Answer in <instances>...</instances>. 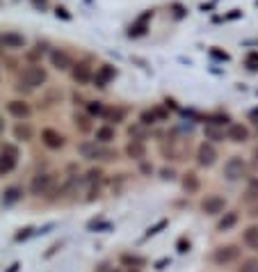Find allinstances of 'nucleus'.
I'll list each match as a JSON object with an SVG mask.
<instances>
[{"label":"nucleus","mask_w":258,"mask_h":272,"mask_svg":"<svg viewBox=\"0 0 258 272\" xmlns=\"http://www.w3.org/2000/svg\"><path fill=\"white\" fill-rule=\"evenodd\" d=\"M46 71L41 67H27L26 71L21 73V89L26 87V89H37L46 82Z\"/></svg>","instance_id":"obj_1"},{"label":"nucleus","mask_w":258,"mask_h":272,"mask_svg":"<svg viewBox=\"0 0 258 272\" xmlns=\"http://www.w3.org/2000/svg\"><path fill=\"white\" fill-rule=\"evenodd\" d=\"M78 151L82 158L87 160H94V158H103V160H110L114 158V153L112 151H105V149H101L99 142H82V144L78 146Z\"/></svg>","instance_id":"obj_2"},{"label":"nucleus","mask_w":258,"mask_h":272,"mask_svg":"<svg viewBox=\"0 0 258 272\" xmlns=\"http://www.w3.org/2000/svg\"><path fill=\"white\" fill-rule=\"evenodd\" d=\"M53 188H55V176L53 174H37V176L32 179V183H30V190H32V194H37V197L48 194Z\"/></svg>","instance_id":"obj_3"},{"label":"nucleus","mask_w":258,"mask_h":272,"mask_svg":"<svg viewBox=\"0 0 258 272\" xmlns=\"http://www.w3.org/2000/svg\"><path fill=\"white\" fill-rule=\"evenodd\" d=\"M245 160L240 158V156H233V158L226 160V165H224V176L229 181H238L245 176Z\"/></svg>","instance_id":"obj_4"},{"label":"nucleus","mask_w":258,"mask_h":272,"mask_svg":"<svg viewBox=\"0 0 258 272\" xmlns=\"http://www.w3.org/2000/svg\"><path fill=\"white\" fill-rule=\"evenodd\" d=\"M224 208H226V199L219 197V194H208V197L201 201V211L208 213V215H219Z\"/></svg>","instance_id":"obj_5"},{"label":"nucleus","mask_w":258,"mask_h":272,"mask_svg":"<svg viewBox=\"0 0 258 272\" xmlns=\"http://www.w3.org/2000/svg\"><path fill=\"white\" fill-rule=\"evenodd\" d=\"M215 160H217V151H215V146L208 144V142H204V144L199 146V151H197V163L201 167H212V165H215Z\"/></svg>","instance_id":"obj_6"},{"label":"nucleus","mask_w":258,"mask_h":272,"mask_svg":"<svg viewBox=\"0 0 258 272\" xmlns=\"http://www.w3.org/2000/svg\"><path fill=\"white\" fill-rule=\"evenodd\" d=\"M240 256V249L235 245H226V247H219V249H215V263H219V266H224V263H231V261H235Z\"/></svg>","instance_id":"obj_7"},{"label":"nucleus","mask_w":258,"mask_h":272,"mask_svg":"<svg viewBox=\"0 0 258 272\" xmlns=\"http://www.w3.org/2000/svg\"><path fill=\"white\" fill-rule=\"evenodd\" d=\"M41 139H44V144H46L48 149H62V146H64V137H62L57 131H53V128H46V131L41 133Z\"/></svg>","instance_id":"obj_8"},{"label":"nucleus","mask_w":258,"mask_h":272,"mask_svg":"<svg viewBox=\"0 0 258 272\" xmlns=\"http://www.w3.org/2000/svg\"><path fill=\"white\" fill-rule=\"evenodd\" d=\"M226 137L231 139V142H247L249 139V131L242 124H231L229 131H226Z\"/></svg>","instance_id":"obj_9"},{"label":"nucleus","mask_w":258,"mask_h":272,"mask_svg":"<svg viewBox=\"0 0 258 272\" xmlns=\"http://www.w3.org/2000/svg\"><path fill=\"white\" fill-rule=\"evenodd\" d=\"M51 62H53V67L60 69V71H66V69L73 67L71 57H69V53H64V51H53V53H51Z\"/></svg>","instance_id":"obj_10"},{"label":"nucleus","mask_w":258,"mask_h":272,"mask_svg":"<svg viewBox=\"0 0 258 272\" xmlns=\"http://www.w3.org/2000/svg\"><path fill=\"white\" fill-rule=\"evenodd\" d=\"M126 153L128 156H130L132 160H142L146 156V146H144V142H142V139H130V142H128V146H126Z\"/></svg>","instance_id":"obj_11"},{"label":"nucleus","mask_w":258,"mask_h":272,"mask_svg":"<svg viewBox=\"0 0 258 272\" xmlns=\"http://www.w3.org/2000/svg\"><path fill=\"white\" fill-rule=\"evenodd\" d=\"M7 110H9V114L19 117V119H27V117H30V106L23 103V101H9V103H7Z\"/></svg>","instance_id":"obj_12"},{"label":"nucleus","mask_w":258,"mask_h":272,"mask_svg":"<svg viewBox=\"0 0 258 272\" xmlns=\"http://www.w3.org/2000/svg\"><path fill=\"white\" fill-rule=\"evenodd\" d=\"M21 199H23V190L16 188V186H12V188H7L5 194H2V206H12Z\"/></svg>","instance_id":"obj_13"},{"label":"nucleus","mask_w":258,"mask_h":272,"mask_svg":"<svg viewBox=\"0 0 258 272\" xmlns=\"http://www.w3.org/2000/svg\"><path fill=\"white\" fill-rule=\"evenodd\" d=\"M14 137L21 139V142H30V139H32V126H30L27 121L16 124V128H14Z\"/></svg>","instance_id":"obj_14"},{"label":"nucleus","mask_w":258,"mask_h":272,"mask_svg":"<svg viewBox=\"0 0 258 272\" xmlns=\"http://www.w3.org/2000/svg\"><path fill=\"white\" fill-rule=\"evenodd\" d=\"M71 76H73V80H76V82H80V85H82V82H87V80L92 78V71H89V67H87V64H76V67H73V71H71Z\"/></svg>","instance_id":"obj_15"},{"label":"nucleus","mask_w":258,"mask_h":272,"mask_svg":"<svg viewBox=\"0 0 258 272\" xmlns=\"http://www.w3.org/2000/svg\"><path fill=\"white\" fill-rule=\"evenodd\" d=\"M235 222H238V213H235V211H231V213H226L224 218L219 219L217 229H219V231H229L231 226H235Z\"/></svg>","instance_id":"obj_16"},{"label":"nucleus","mask_w":258,"mask_h":272,"mask_svg":"<svg viewBox=\"0 0 258 272\" xmlns=\"http://www.w3.org/2000/svg\"><path fill=\"white\" fill-rule=\"evenodd\" d=\"M2 44L7 48H21L23 46V37L16 32H7V34H2Z\"/></svg>","instance_id":"obj_17"},{"label":"nucleus","mask_w":258,"mask_h":272,"mask_svg":"<svg viewBox=\"0 0 258 272\" xmlns=\"http://www.w3.org/2000/svg\"><path fill=\"white\" fill-rule=\"evenodd\" d=\"M199 186H201V183H199V176L197 174H185V176H183V188H185L187 192H197L199 190Z\"/></svg>","instance_id":"obj_18"},{"label":"nucleus","mask_w":258,"mask_h":272,"mask_svg":"<svg viewBox=\"0 0 258 272\" xmlns=\"http://www.w3.org/2000/svg\"><path fill=\"white\" fill-rule=\"evenodd\" d=\"M16 167V158H12V156H7V153H2L0 156V174L5 176V174H9Z\"/></svg>","instance_id":"obj_19"},{"label":"nucleus","mask_w":258,"mask_h":272,"mask_svg":"<svg viewBox=\"0 0 258 272\" xmlns=\"http://www.w3.org/2000/svg\"><path fill=\"white\" fill-rule=\"evenodd\" d=\"M245 243L249 247H258V226L252 224L245 229Z\"/></svg>","instance_id":"obj_20"},{"label":"nucleus","mask_w":258,"mask_h":272,"mask_svg":"<svg viewBox=\"0 0 258 272\" xmlns=\"http://www.w3.org/2000/svg\"><path fill=\"white\" fill-rule=\"evenodd\" d=\"M245 201H249V204L258 201V179L249 181V186H247V192H245Z\"/></svg>","instance_id":"obj_21"},{"label":"nucleus","mask_w":258,"mask_h":272,"mask_svg":"<svg viewBox=\"0 0 258 272\" xmlns=\"http://www.w3.org/2000/svg\"><path fill=\"white\" fill-rule=\"evenodd\" d=\"M110 139H114V128L112 126H103L96 131V142H110Z\"/></svg>","instance_id":"obj_22"},{"label":"nucleus","mask_w":258,"mask_h":272,"mask_svg":"<svg viewBox=\"0 0 258 272\" xmlns=\"http://www.w3.org/2000/svg\"><path fill=\"white\" fill-rule=\"evenodd\" d=\"M206 137L208 139H222L224 137V131H219V128L215 126V121H212V124L206 126Z\"/></svg>","instance_id":"obj_23"},{"label":"nucleus","mask_w":258,"mask_h":272,"mask_svg":"<svg viewBox=\"0 0 258 272\" xmlns=\"http://www.w3.org/2000/svg\"><path fill=\"white\" fill-rule=\"evenodd\" d=\"M110 78H114V71L110 67H103L101 69V78H99V87H103V82L105 80H110Z\"/></svg>","instance_id":"obj_24"},{"label":"nucleus","mask_w":258,"mask_h":272,"mask_svg":"<svg viewBox=\"0 0 258 272\" xmlns=\"http://www.w3.org/2000/svg\"><path fill=\"white\" fill-rule=\"evenodd\" d=\"M240 272H258V259H249L242 263V270Z\"/></svg>","instance_id":"obj_25"},{"label":"nucleus","mask_w":258,"mask_h":272,"mask_svg":"<svg viewBox=\"0 0 258 272\" xmlns=\"http://www.w3.org/2000/svg\"><path fill=\"white\" fill-rule=\"evenodd\" d=\"M121 261L128 263V266H142V263H144V259H139V256H130V254H124Z\"/></svg>","instance_id":"obj_26"},{"label":"nucleus","mask_w":258,"mask_h":272,"mask_svg":"<svg viewBox=\"0 0 258 272\" xmlns=\"http://www.w3.org/2000/svg\"><path fill=\"white\" fill-rule=\"evenodd\" d=\"M76 124H78V128H80V131H85V133L92 128V126H89V119H87V117H82V114H80V117L76 114Z\"/></svg>","instance_id":"obj_27"},{"label":"nucleus","mask_w":258,"mask_h":272,"mask_svg":"<svg viewBox=\"0 0 258 272\" xmlns=\"http://www.w3.org/2000/svg\"><path fill=\"white\" fill-rule=\"evenodd\" d=\"M87 110H89V114H105V110H103V106H101V103H89V106H87Z\"/></svg>","instance_id":"obj_28"},{"label":"nucleus","mask_w":258,"mask_h":272,"mask_svg":"<svg viewBox=\"0 0 258 272\" xmlns=\"http://www.w3.org/2000/svg\"><path fill=\"white\" fill-rule=\"evenodd\" d=\"M105 117H107V119L119 121L121 117H124V112H121V110H105Z\"/></svg>","instance_id":"obj_29"},{"label":"nucleus","mask_w":258,"mask_h":272,"mask_svg":"<svg viewBox=\"0 0 258 272\" xmlns=\"http://www.w3.org/2000/svg\"><path fill=\"white\" fill-rule=\"evenodd\" d=\"M153 121H155V112H144L142 114V124H144V126H149V124H153Z\"/></svg>","instance_id":"obj_30"},{"label":"nucleus","mask_w":258,"mask_h":272,"mask_svg":"<svg viewBox=\"0 0 258 272\" xmlns=\"http://www.w3.org/2000/svg\"><path fill=\"white\" fill-rule=\"evenodd\" d=\"M99 179H101V172H99V169H92V172L87 174V183H96Z\"/></svg>","instance_id":"obj_31"},{"label":"nucleus","mask_w":258,"mask_h":272,"mask_svg":"<svg viewBox=\"0 0 258 272\" xmlns=\"http://www.w3.org/2000/svg\"><path fill=\"white\" fill-rule=\"evenodd\" d=\"M2 153L12 156V158H16V156H19V151H16V149H14L12 144H2Z\"/></svg>","instance_id":"obj_32"},{"label":"nucleus","mask_w":258,"mask_h":272,"mask_svg":"<svg viewBox=\"0 0 258 272\" xmlns=\"http://www.w3.org/2000/svg\"><path fill=\"white\" fill-rule=\"evenodd\" d=\"M162 179H174V169H162Z\"/></svg>","instance_id":"obj_33"},{"label":"nucleus","mask_w":258,"mask_h":272,"mask_svg":"<svg viewBox=\"0 0 258 272\" xmlns=\"http://www.w3.org/2000/svg\"><path fill=\"white\" fill-rule=\"evenodd\" d=\"M2 131H5V119L0 117V133H2Z\"/></svg>","instance_id":"obj_34"},{"label":"nucleus","mask_w":258,"mask_h":272,"mask_svg":"<svg viewBox=\"0 0 258 272\" xmlns=\"http://www.w3.org/2000/svg\"><path fill=\"white\" fill-rule=\"evenodd\" d=\"M256 165H258V149H256Z\"/></svg>","instance_id":"obj_35"}]
</instances>
